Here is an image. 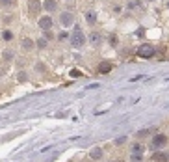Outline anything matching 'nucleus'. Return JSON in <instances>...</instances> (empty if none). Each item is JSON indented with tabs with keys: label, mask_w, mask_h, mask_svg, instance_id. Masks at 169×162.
Masks as SVG:
<instances>
[{
	"label": "nucleus",
	"mask_w": 169,
	"mask_h": 162,
	"mask_svg": "<svg viewBox=\"0 0 169 162\" xmlns=\"http://www.w3.org/2000/svg\"><path fill=\"white\" fill-rule=\"evenodd\" d=\"M71 45L75 49H80V47L86 45V34L82 32L80 26H75V30H72V34H71Z\"/></svg>",
	"instance_id": "f257e3e1"
},
{
	"label": "nucleus",
	"mask_w": 169,
	"mask_h": 162,
	"mask_svg": "<svg viewBox=\"0 0 169 162\" xmlns=\"http://www.w3.org/2000/svg\"><path fill=\"white\" fill-rule=\"evenodd\" d=\"M87 39H89V45H91V47H101V43H102V34H101L99 30H93V32H89Z\"/></svg>",
	"instance_id": "f03ea898"
},
{
	"label": "nucleus",
	"mask_w": 169,
	"mask_h": 162,
	"mask_svg": "<svg viewBox=\"0 0 169 162\" xmlns=\"http://www.w3.org/2000/svg\"><path fill=\"white\" fill-rule=\"evenodd\" d=\"M138 56L139 58H152L154 56V47L152 45H141L138 49Z\"/></svg>",
	"instance_id": "7ed1b4c3"
},
{
	"label": "nucleus",
	"mask_w": 169,
	"mask_h": 162,
	"mask_svg": "<svg viewBox=\"0 0 169 162\" xmlns=\"http://www.w3.org/2000/svg\"><path fill=\"white\" fill-rule=\"evenodd\" d=\"M37 24H39V28H41V30L48 32V30L52 28V24H54V21H52V17H48V15H45V17H41V19L37 21Z\"/></svg>",
	"instance_id": "20e7f679"
},
{
	"label": "nucleus",
	"mask_w": 169,
	"mask_h": 162,
	"mask_svg": "<svg viewBox=\"0 0 169 162\" xmlns=\"http://www.w3.org/2000/svg\"><path fill=\"white\" fill-rule=\"evenodd\" d=\"M26 4H28V11H30L32 17H35V15L41 13V2H39V0H28Z\"/></svg>",
	"instance_id": "39448f33"
},
{
	"label": "nucleus",
	"mask_w": 169,
	"mask_h": 162,
	"mask_svg": "<svg viewBox=\"0 0 169 162\" xmlns=\"http://www.w3.org/2000/svg\"><path fill=\"white\" fill-rule=\"evenodd\" d=\"M130 151H132V160H134V162H139V160H141V155H143L145 149H143L141 144H134Z\"/></svg>",
	"instance_id": "423d86ee"
},
{
	"label": "nucleus",
	"mask_w": 169,
	"mask_h": 162,
	"mask_svg": "<svg viewBox=\"0 0 169 162\" xmlns=\"http://www.w3.org/2000/svg\"><path fill=\"white\" fill-rule=\"evenodd\" d=\"M20 49H22L24 52H32V51H34V41H32L30 37H22V39H20Z\"/></svg>",
	"instance_id": "0eeeda50"
},
{
	"label": "nucleus",
	"mask_w": 169,
	"mask_h": 162,
	"mask_svg": "<svg viewBox=\"0 0 169 162\" xmlns=\"http://www.w3.org/2000/svg\"><path fill=\"white\" fill-rule=\"evenodd\" d=\"M167 144V136L165 134H156L152 138V147H163Z\"/></svg>",
	"instance_id": "6e6552de"
},
{
	"label": "nucleus",
	"mask_w": 169,
	"mask_h": 162,
	"mask_svg": "<svg viewBox=\"0 0 169 162\" xmlns=\"http://www.w3.org/2000/svg\"><path fill=\"white\" fill-rule=\"evenodd\" d=\"M102 155H104V151H102V147H99V145L93 147V149L89 151V158H91V160H101Z\"/></svg>",
	"instance_id": "1a4fd4ad"
},
{
	"label": "nucleus",
	"mask_w": 169,
	"mask_h": 162,
	"mask_svg": "<svg viewBox=\"0 0 169 162\" xmlns=\"http://www.w3.org/2000/svg\"><path fill=\"white\" fill-rule=\"evenodd\" d=\"M152 160L154 162H167V151H156L152 155Z\"/></svg>",
	"instance_id": "9d476101"
},
{
	"label": "nucleus",
	"mask_w": 169,
	"mask_h": 162,
	"mask_svg": "<svg viewBox=\"0 0 169 162\" xmlns=\"http://www.w3.org/2000/svg\"><path fill=\"white\" fill-rule=\"evenodd\" d=\"M72 21H75V17H72L71 13H61V24L63 26H71Z\"/></svg>",
	"instance_id": "9b49d317"
},
{
	"label": "nucleus",
	"mask_w": 169,
	"mask_h": 162,
	"mask_svg": "<svg viewBox=\"0 0 169 162\" xmlns=\"http://www.w3.org/2000/svg\"><path fill=\"white\" fill-rule=\"evenodd\" d=\"M99 71H101V73H110V71H112V63H108V62L101 63V65H99Z\"/></svg>",
	"instance_id": "f8f14e48"
},
{
	"label": "nucleus",
	"mask_w": 169,
	"mask_h": 162,
	"mask_svg": "<svg viewBox=\"0 0 169 162\" xmlns=\"http://www.w3.org/2000/svg\"><path fill=\"white\" fill-rule=\"evenodd\" d=\"M2 37H4V41H13L15 34H13L11 30H4V32H2Z\"/></svg>",
	"instance_id": "ddd939ff"
},
{
	"label": "nucleus",
	"mask_w": 169,
	"mask_h": 162,
	"mask_svg": "<svg viewBox=\"0 0 169 162\" xmlns=\"http://www.w3.org/2000/svg\"><path fill=\"white\" fill-rule=\"evenodd\" d=\"M45 8H46L48 11H54V9H56V2H54V0H46V2H45Z\"/></svg>",
	"instance_id": "4468645a"
},
{
	"label": "nucleus",
	"mask_w": 169,
	"mask_h": 162,
	"mask_svg": "<svg viewBox=\"0 0 169 162\" xmlns=\"http://www.w3.org/2000/svg\"><path fill=\"white\" fill-rule=\"evenodd\" d=\"M149 134H151V130H149V129H145V130H139V132L136 134V138H139V140H141V138H147Z\"/></svg>",
	"instance_id": "2eb2a0df"
},
{
	"label": "nucleus",
	"mask_w": 169,
	"mask_h": 162,
	"mask_svg": "<svg viewBox=\"0 0 169 162\" xmlns=\"http://www.w3.org/2000/svg\"><path fill=\"white\" fill-rule=\"evenodd\" d=\"M117 43H119V37H117L115 34H112V36H110V45H112V47H115Z\"/></svg>",
	"instance_id": "dca6fc26"
},
{
	"label": "nucleus",
	"mask_w": 169,
	"mask_h": 162,
	"mask_svg": "<svg viewBox=\"0 0 169 162\" xmlns=\"http://www.w3.org/2000/svg\"><path fill=\"white\" fill-rule=\"evenodd\" d=\"M86 19H87L89 22H95V21H97V17H95L93 11H87V13H86Z\"/></svg>",
	"instance_id": "f3484780"
},
{
	"label": "nucleus",
	"mask_w": 169,
	"mask_h": 162,
	"mask_svg": "<svg viewBox=\"0 0 169 162\" xmlns=\"http://www.w3.org/2000/svg\"><path fill=\"white\" fill-rule=\"evenodd\" d=\"M13 60V52L11 51H6L4 52V62H11Z\"/></svg>",
	"instance_id": "a211bd4d"
},
{
	"label": "nucleus",
	"mask_w": 169,
	"mask_h": 162,
	"mask_svg": "<svg viewBox=\"0 0 169 162\" xmlns=\"http://www.w3.org/2000/svg\"><path fill=\"white\" fill-rule=\"evenodd\" d=\"M37 47H39V49H46V41H45V39H39V41H37Z\"/></svg>",
	"instance_id": "6ab92c4d"
},
{
	"label": "nucleus",
	"mask_w": 169,
	"mask_h": 162,
	"mask_svg": "<svg viewBox=\"0 0 169 162\" xmlns=\"http://www.w3.org/2000/svg\"><path fill=\"white\" fill-rule=\"evenodd\" d=\"M71 75H72V77H75V78H78V77H82V73L78 71V69H72V71H71Z\"/></svg>",
	"instance_id": "aec40b11"
},
{
	"label": "nucleus",
	"mask_w": 169,
	"mask_h": 162,
	"mask_svg": "<svg viewBox=\"0 0 169 162\" xmlns=\"http://www.w3.org/2000/svg\"><path fill=\"white\" fill-rule=\"evenodd\" d=\"M0 2H2L4 6H8V4H11V2H13V0H0Z\"/></svg>",
	"instance_id": "412c9836"
},
{
	"label": "nucleus",
	"mask_w": 169,
	"mask_h": 162,
	"mask_svg": "<svg viewBox=\"0 0 169 162\" xmlns=\"http://www.w3.org/2000/svg\"><path fill=\"white\" fill-rule=\"evenodd\" d=\"M110 162H119V160H110Z\"/></svg>",
	"instance_id": "4be33fe9"
},
{
	"label": "nucleus",
	"mask_w": 169,
	"mask_h": 162,
	"mask_svg": "<svg viewBox=\"0 0 169 162\" xmlns=\"http://www.w3.org/2000/svg\"><path fill=\"white\" fill-rule=\"evenodd\" d=\"M65 2H69V0H65Z\"/></svg>",
	"instance_id": "5701e85b"
},
{
	"label": "nucleus",
	"mask_w": 169,
	"mask_h": 162,
	"mask_svg": "<svg viewBox=\"0 0 169 162\" xmlns=\"http://www.w3.org/2000/svg\"><path fill=\"white\" fill-rule=\"evenodd\" d=\"M84 162H86V160H84ZM87 162H89V160H87Z\"/></svg>",
	"instance_id": "b1692460"
}]
</instances>
